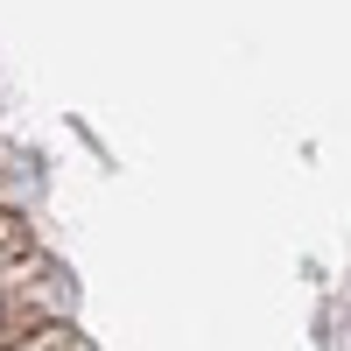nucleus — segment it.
Here are the masks:
<instances>
[{"mask_svg":"<svg viewBox=\"0 0 351 351\" xmlns=\"http://www.w3.org/2000/svg\"><path fill=\"white\" fill-rule=\"evenodd\" d=\"M0 351H77V330H64V324H36V330L8 337Z\"/></svg>","mask_w":351,"mask_h":351,"instance_id":"nucleus-2","label":"nucleus"},{"mask_svg":"<svg viewBox=\"0 0 351 351\" xmlns=\"http://www.w3.org/2000/svg\"><path fill=\"white\" fill-rule=\"evenodd\" d=\"M8 337H21V309L8 295V281H0V344H8Z\"/></svg>","mask_w":351,"mask_h":351,"instance_id":"nucleus-3","label":"nucleus"},{"mask_svg":"<svg viewBox=\"0 0 351 351\" xmlns=\"http://www.w3.org/2000/svg\"><path fill=\"white\" fill-rule=\"evenodd\" d=\"M28 260H36V232H28L21 211H8V204H0V274L28 267Z\"/></svg>","mask_w":351,"mask_h":351,"instance_id":"nucleus-1","label":"nucleus"}]
</instances>
